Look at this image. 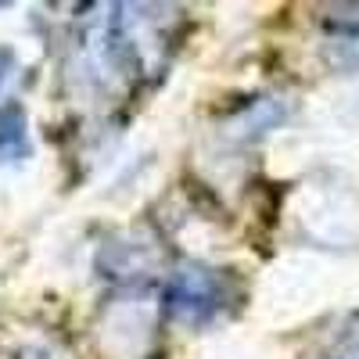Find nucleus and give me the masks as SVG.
Returning a JSON list of instances; mask_svg holds the SVG:
<instances>
[{"instance_id":"3","label":"nucleus","mask_w":359,"mask_h":359,"mask_svg":"<svg viewBox=\"0 0 359 359\" xmlns=\"http://www.w3.org/2000/svg\"><path fill=\"white\" fill-rule=\"evenodd\" d=\"M280 101L273 97V101H255V104H248V111H241V118L233 123V130L237 126H248V133H266V130H273L277 123H280Z\"/></svg>"},{"instance_id":"5","label":"nucleus","mask_w":359,"mask_h":359,"mask_svg":"<svg viewBox=\"0 0 359 359\" xmlns=\"http://www.w3.org/2000/svg\"><path fill=\"white\" fill-rule=\"evenodd\" d=\"M327 359H359V345H345L341 352H334V355H327Z\"/></svg>"},{"instance_id":"4","label":"nucleus","mask_w":359,"mask_h":359,"mask_svg":"<svg viewBox=\"0 0 359 359\" xmlns=\"http://www.w3.org/2000/svg\"><path fill=\"white\" fill-rule=\"evenodd\" d=\"M15 65H18V57H15V50H8V47H0V86H4V79L15 72Z\"/></svg>"},{"instance_id":"2","label":"nucleus","mask_w":359,"mask_h":359,"mask_svg":"<svg viewBox=\"0 0 359 359\" xmlns=\"http://www.w3.org/2000/svg\"><path fill=\"white\" fill-rule=\"evenodd\" d=\"M33 151L22 104H0V162H22Z\"/></svg>"},{"instance_id":"1","label":"nucleus","mask_w":359,"mask_h":359,"mask_svg":"<svg viewBox=\"0 0 359 359\" xmlns=\"http://www.w3.org/2000/svg\"><path fill=\"white\" fill-rule=\"evenodd\" d=\"M230 302V284L219 269H208V266H198V262H187L180 266L172 280H169V291H165V306L176 320L184 323H208L216 320V313Z\"/></svg>"}]
</instances>
